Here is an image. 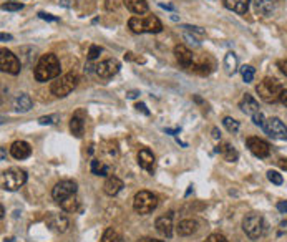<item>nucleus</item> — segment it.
I'll return each instance as SVG.
<instances>
[{"label": "nucleus", "mask_w": 287, "mask_h": 242, "mask_svg": "<svg viewBox=\"0 0 287 242\" xmlns=\"http://www.w3.org/2000/svg\"><path fill=\"white\" fill-rule=\"evenodd\" d=\"M151 240H153V239H148V237H145V239H139L138 242H151Z\"/></svg>", "instance_id": "nucleus-51"}, {"label": "nucleus", "mask_w": 287, "mask_h": 242, "mask_svg": "<svg viewBox=\"0 0 287 242\" xmlns=\"http://www.w3.org/2000/svg\"><path fill=\"white\" fill-rule=\"evenodd\" d=\"M223 125H224V128L229 133H237V131H239V121L234 120V118H231V116H226L224 118Z\"/></svg>", "instance_id": "nucleus-33"}, {"label": "nucleus", "mask_w": 287, "mask_h": 242, "mask_svg": "<svg viewBox=\"0 0 287 242\" xmlns=\"http://www.w3.org/2000/svg\"><path fill=\"white\" fill-rule=\"evenodd\" d=\"M218 151L223 154L224 159L229 161V163H234V161H237V158H239V154H237V151L229 143H224V144H221V146H218Z\"/></svg>", "instance_id": "nucleus-27"}, {"label": "nucleus", "mask_w": 287, "mask_h": 242, "mask_svg": "<svg viewBox=\"0 0 287 242\" xmlns=\"http://www.w3.org/2000/svg\"><path fill=\"white\" fill-rule=\"evenodd\" d=\"M120 68H121L120 62L115 60V58H110V60H105L100 65H96V75L100 78H111L113 75L120 72Z\"/></svg>", "instance_id": "nucleus-13"}, {"label": "nucleus", "mask_w": 287, "mask_h": 242, "mask_svg": "<svg viewBox=\"0 0 287 242\" xmlns=\"http://www.w3.org/2000/svg\"><path fill=\"white\" fill-rule=\"evenodd\" d=\"M60 207L63 209L65 212H75V211H78V207H80V201H78L77 194L70 196V197L65 199L63 202H60Z\"/></svg>", "instance_id": "nucleus-30"}, {"label": "nucleus", "mask_w": 287, "mask_h": 242, "mask_svg": "<svg viewBox=\"0 0 287 242\" xmlns=\"http://www.w3.org/2000/svg\"><path fill=\"white\" fill-rule=\"evenodd\" d=\"M277 211L282 212V214L287 212V201H279L277 202Z\"/></svg>", "instance_id": "nucleus-42"}, {"label": "nucleus", "mask_w": 287, "mask_h": 242, "mask_svg": "<svg viewBox=\"0 0 287 242\" xmlns=\"http://www.w3.org/2000/svg\"><path fill=\"white\" fill-rule=\"evenodd\" d=\"M4 10H9V12H17V10H22L24 9V4H20V2H10V4H5Z\"/></svg>", "instance_id": "nucleus-36"}, {"label": "nucleus", "mask_w": 287, "mask_h": 242, "mask_svg": "<svg viewBox=\"0 0 287 242\" xmlns=\"http://www.w3.org/2000/svg\"><path fill=\"white\" fill-rule=\"evenodd\" d=\"M239 108L246 113V115L249 116H254L256 113H259L261 110H259V103L256 101V98H252L251 95H244L239 103Z\"/></svg>", "instance_id": "nucleus-21"}, {"label": "nucleus", "mask_w": 287, "mask_h": 242, "mask_svg": "<svg viewBox=\"0 0 287 242\" xmlns=\"http://www.w3.org/2000/svg\"><path fill=\"white\" fill-rule=\"evenodd\" d=\"M219 134H221V133H219ZM219 134H218V130H216V128H214V130H213V138L218 139V138H219Z\"/></svg>", "instance_id": "nucleus-50"}, {"label": "nucleus", "mask_w": 287, "mask_h": 242, "mask_svg": "<svg viewBox=\"0 0 287 242\" xmlns=\"http://www.w3.org/2000/svg\"><path fill=\"white\" fill-rule=\"evenodd\" d=\"M0 68L5 73L10 75H19L22 70V62L17 55H14L12 52L7 50V48H2L0 50Z\"/></svg>", "instance_id": "nucleus-8"}, {"label": "nucleus", "mask_w": 287, "mask_h": 242, "mask_svg": "<svg viewBox=\"0 0 287 242\" xmlns=\"http://www.w3.org/2000/svg\"><path fill=\"white\" fill-rule=\"evenodd\" d=\"M262 130L274 139H287V126L279 118H269V120H266Z\"/></svg>", "instance_id": "nucleus-10"}, {"label": "nucleus", "mask_w": 287, "mask_h": 242, "mask_svg": "<svg viewBox=\"0 0 287 242\" xmlns=\"http://www.w3.org/2000/svg\"><path fill=\"white\" fill-rule=\"evenodd\" d=\"M242 229L247 234L249 239L256 240L264 234L266 230V222H264V217L257 212H249L247 216L242 219Z\"/></svg>", "instance_id": "nucleus-3"}, {"label": "nucleus", "mask_w": 287, "mask_h": 242, "mask_svg": "<svg viewBox=\"0 0 287 242\" xmlns=\"http://www.w3.org/2000/svg\"><path fill=\"white\" fill-rule=\"evenodd\" d=\"M198 230V220L194 219H183L180 224H178V234L186 237V235H191Z\"/></svg>", "instance_id": "nucleus-23"}, {"label": "nucleus", "mask_w": 287, "mask_h": 242, "mask_svg": "<svg viewBox=\"0 0 287 242\" xmlns=\"http://www.w3.org/2000/svg\"><path fill=\"white\" fill-rule=\"evenodd\" d=\"M279 166H280L282 169L287 171V158H280V159H279Z\"/></svg>", "instance_id": "nucleus-47"}, {"label": "nucleus", "mask_w": 287, "mask_h": 242, "mask_svg": "<svg viewBox=\"0 0 287 242\" xmlns=\"http://www.w3.org/2000/svg\"><path fill=\"white\" fill-rule=\"evenodd\" d=\"M128 27L134 34H145V32H148V34H160V32L163 30V24L156 17H153V15L146 17L145 20L138 17H131L128 20Z\"/></svg>", "instance_id": "nucleus-4"}, {"label": "nucleus", "mask_w": 287, "mask_h": 242, "mask_svg": "<svg viewBox=\"0 0 287 242\" xmlns=\"http://www.w3.org/2000/svg\"><path fill=\"white\" fill-rule=\"evenodd\" d=\"M136 110H138V111H143L145 115H150V111L146 110V105H145V103H138V105H136Z\"/></svg>", "instance_id": "nucleus-45"}, {"label": "nucleus", "mask_w": 287, "mask_h": 242, "mask_svg": "<svg viewBox=\"0 0 287 242\" xmlns=\"http://www.w3.org/2000/svg\"><path fill=\"white\" fill-rule=\"evenodd\" d=\"M73 194H77V182L70 181V179L57 182L55 187H53V191H52V197L55 199L58 204L63 202L65 199L73 196Z\"/></svg>", "instance_id": "nucleus-9"}, {"label": "nucleus", "mask_w": 287, "mask_h": 242, "mask_svg": "<svg viewBox=\"0 0 287 242\" xmlns=\"http://www.w3.org/2000/svg\"><path fill=\"white\" fill-rule=\"evenodd\" d=\"M158 207V197L156 194L150 191H139L134 194L133 199V209L141 216H146V214L153 212L155 209Z\"/></svg>", "instance_id": "nucleus-6"}, {"label": "nucleus", "mask_w": 287, "mask_h": 242, "mask_svg": "<svg viewBox=\"0 0 287 242\" xmlns=\"http://www.w3.org/2000/svg\"><path fill=\"white\" fill-rule=\"evenodd\" d=\"M252 121H254V125L256 126H264V121H266V118H264V115H262V111H259V113H256V115L252 116Z\"/></svg>", "instance_id": "nucleus-38"}, {"label": "nucleus", "mask_w": 287, "mask_h": 242, "mask_svg": "<svg viewBox=\"0 0 287 242\" xmlns=\"http://www.w3.org/2000/svg\"><path fill=\"white\" fill-rule=\"evenodd\" d=\"M175 57H176L178 63L185 68H191V65L194 63L193 52L189 50V48H186L185 45H176L175 47Z\"/></svg>", "instance_id": "nucleus-14"}, {"label": "nucleus", "mask_w": 287, "mask_h": 242, "mask_svg": "<svg viewBox=\"0 0 287 242\" xmlns=\"http://www.w3.org/2000/svg\"><path fill=\"white\" fill-rule=\"evenodd\" d=\"M123 4L129 12L136 15H143L148 12V4H146L145 0H123Z\"/></svg>", "instance_id": "nucleus-24"}, {"label": "nucleus", "mask_w": 287, "mask_h": 242, "mask_svg": "<svg viewBox=\"0 0 287 242\" xmlns=\"http://www.w3.org/2000/svg\"><path fill=\"white\" fill-rule=\"evenodd\" d=\"M183 29H188V30H191L193 34H198L199 37H204V30L201 29V27H191V25H185Z\"/></svg>", "instance_id": "nucleus-41"}, {"label": "nucleus", "mask_w": 287, "mask_h": 242, "mask_svg": "<svg viewBox=\"0 0 287 242\" xmlns=\"http://www.w3.org/2000/svg\"><path fill=\"white\" fill-rule=\"evenodd\" d=\"M267 179L272 182V184H277V186H280L284 182V177H282V174H279L277 171H267Z\"/></svg>", "instance_id": "nucleus-35"}, {"label": "nucleus", "mask_w": 287, "mask_h": 242, "mask_svg": "<svg viewBox=\"0 0 287 242\" xmlns=\"http://www.w3.org/2000/svg\"><path fill=\"white\" fill-rule=\"evenodd\" d=\"M204 242H229L223 234H211Z\"/></svg>", "instance_id": "nucleus-39"}, {"label": "nucleus", "mask_w": 287, "mask_h": 242, "mask_svg": "<svg viewBox=\"0 0 287 242\" xmlns=\"http://www.w3.org/2000/svg\"><path fill=\"white\" fill-rule=\"evenodd\" d=\"M249 2H251V0H224V5L226 9L232 10V12L244 15L249 9Z\"/></svg>", "instance_id": "nucleus-25"}, {"label": "nucleus", "mask_w": 287, "mask_h": 242, "mask_svg": "<svg viewBox=\"0 0 287 242\" xmlns=\"http://www.w3.org/2000/svg\"><path fill=\"white\" fill-rule=\"evenodd\" d=\"M256 91H257L259 98L262 101H266V103H277L280 100V95H282V91H284V87L277 78L267 77L257 85Z\"/></svg>", "instance_id": "nucleus-2"}, {"label": "nucleus", "mask_w": 287, "mask_h": 242, "mask_svg": "<svg viewBox=\"0 0 287 242\" xmlns=\"http://www.w3.org/2000/svg\"><path fill=\"white\" fill-rule=\"evenodd\" d=\"M91 173L95 176H108L110 174V166L105 164V161H100V159H93L91 161Z\"/></svg>", "instance_id": "nucleus-28"}, {"label": "nucleus", "mask_w": 287, "mask_h": 242, "mask_svg": "<svg viewBox=\"0 0 287 242\" xmlns=\"http://www.w3.org/2000/svg\"><path fill=\"white\" fill-rule=\"evenodd\" d=\"M246 144H247V148H249V151H251L254 156H257V158H267V156L270 154V146H269V143L267 141H264V139L261 138H247L246 139Z\"/></svg>", "instance_id": "nucleus-11"}, {"label": "nucleus", "mask_w": 287, "mask_h": 242, "mask_svg": "<svg viewBox=\"0 0 287 242\" xmlns=\"http://www.w3.org/2000/svg\"><path fill=\"white\" fill-rule=\"evenodd\" d=\"M2 40H12V35H7V34H2Z\"/></svg>", "instance_id": "nucleus-49"}, {"label": "nucleus", "mask_w": 287, "mask_h": 242, "mask_svg": "<svg viewBox=\"0 0 287 242\" xmlns=\"http://www.w3.org/2000/svg\"><path fill=\"white\" fill-rule=\"evenodd\" d=\"M32 105H34V103H32V98L27 93H19L14 98V108H15V111H19V113L30 111Z\"/></svg>", "instance_id": "nucleus-22"}, {"label": "nucleus", "mask_w": 287, "mask_h": 242, "mask_svg": "<svg viewBox=\"0 0 287 242\" xmlns=\"http://www.w3.org/2000/svg\"><path fill=\"white\" fill-rule=\"evenodd\" d=\"M139 93H138V91H128V98H136V96H138Z\"/></svg>", "instance_id": "nucleus-48"}, {"label": "nucleus", "mask_w": 287, "mask_h": 242, "mask_svg": "<svg viewBox=\"0 0 287 242\" xmlns=\"http://www.w3.org/2000/svg\"><path fill=\"white\" fill-rule=\"evenodd\" d=\"M55 120H57L55 115H52V116H42L40 120H39V123H40V125H52V123H55Z\"/></svg>", "instance_id": "nucleus-40"}, {"label": "nucleus", "mask_w": 287, "mask_h": 242, "mask_svg": "<svg viewBox=\"0 0 287 242\" xmlns=\"http://www.w3.org/2000/svg\"><path fill=\"white\" fill-rule=\"evenodd\" d=\"M241 75L246 83H251L254 80V75H256V70H254L251 65H244V67H241Z\"/></svg>", "instance_id": "nucleus-34"}, {"label": "nucleus", "mask_w": 287, "mask_h": 242, "mask_svg": "<svg viewBox=\"0 0 287 242\" xmlns=\"http://www.w3.org/2000/svg\"><path fill=\"white\" fill-rule=\"evenodd\" d=\"M19 58L24 67H32L37 62V58H39V50L34 47H22Z\"/></svg>", "instance_id": "nucleus-18"}, {"label": "nucleus", "mask_w": 287, "mask_h": 242, "mask_svg": "<svg viewBox=\"0 0 287 242\" xmlns=\"http://www.w3.org/2000/svg\"><path fill=\"white\" fill-rule=\"evenodd\" d=\"M103 52V48L98 47V45H91L90 47V52H88V58L90 60H95V58L100 57V53Z\"/></svg>", "instance_id": "nucleus-37"}, {"label": "nucleus", "mask_w": 287, "mask_h": 242, "mask_svg": "<svg viewBox=\"0 0 287 242\" xmlns=\"http://www.w3.org/2000/svg\"><path fill=\"white\" fill-rule=\"evenodd\" d=\"M155 227L161 235H165V237H171L173 235V212L156 219Z\"/></svg>", "instance_id": "nucleus-15"}, {"label": "nucleus", "mask_w": 287, "mask_h": 242, "mask_svg": "<svg viewBox=\"0 0 287 242\" xmlns=\"http://www.w3.org/2000/svg\"><path fill=\"white\" fill-rule=\"evenodd\" d=\"M60 72H62V67H60V60H58L57 55L53 53H47V55H42L39 63L35 67V80L37 82H48V80H53V78H58L60 77Z\"/></svg>", "instance_id": "nucleus-1"}, {"label": "nucleus", "mask_w": 287, "mask_h": 242, "mask_svg": "<svg viewBox=\"0 0 287 242\" xmlns=\"http://www.w3.org/2000/svg\"><path fill=\"white\" fill-rule=\"evenodd\" d=\"M70 131H72L73 136L77 138H82L83 136V131H85V120H83V111H78L75 113L70 120Z\"/></svg>", "instance_id": "nucleus-20"}, {"label": "nucleus", "mask_w": 287, "mask_h": 242, "mask_svg": "<svg viewBox=\"0 0 287 242\" xmlns=\"http://www.w3.org/2000/svg\"><path fill=\"white\" fill-rule=\"evenodd\" d=\"M277 67L280 68V72H282L287 77V60H279L277 62Z\"/></svg>", "instance_id": "nucleus-43"}, {"label": "nucleus", "mask_w": 287, "mask_h": 242, "mask_svg": "<svg viewBox=\"0 0 287 242\" xmlns=\"http://www.w3.org/2000/svg\"><path fill=\"white\" fill-rule=\"evenodd\" d=\"M191 70L193 72H196L199 75H209L211 72H213V63H208L206 60H201V62H194L191 65Z\"/></svg>", "instance_id": "nucleus-31"}, {"label": "nucleus", "mask_w": 287, "mask_h": 242, "mask_svg": "<svg viewBox=\"0 0 287 242\" xmlns=\"http://www.w3.org/2000/svg\"><path fill=\"white\" fill-rule=\"evenodd\" d=\"M27 182V173L20 168H10L2 176V186L7 191H17Z\"/></svg>", "instance_id": "nucleus-7"}, {"label": "nucleus", "mask_w": 287, "mask_h": 242, "mask_svg": "<svg viewBox=\"0 0 287 242\" xmlns=\"http://www.w3.org/2000/svg\"><path fill=\"white\" fill-rule=\"evenodd\" d=\"M151 242H165V240H156V239H153V240H151Z\"/></svg>", "instance_id": "nucleus-52"}, {"label": "nucleus", "mask_w": 287, "mask_h": 242, "mask_svg": "<svg viewBox=\"0 0 287 242\" xmlns=\"http://www.w3.org/2000/svg\"><path fill=\"white\" fill-rule=\"evenodd\" d=\"M254 9L262 17H269L274 12V0H254Z\"/></svg>", "instance_id": "nucleus-26"}, {"label": "nucleus", "mask_w": 287, "mask_h": 242, "mask_svg": "<svg viewBox=\"0 0 287 242\" xmlns=\"http://www.w3.org/2000/svg\"><path fill=\"white\" fill-rule=\"evenodd\" d=\"M237 57H236V53H232L229 52L227 55L224 57V68H226V73L227 75H234L237 72Z\"/></svg>", "instance_id": "nucleus-29"}, {"label": "nucleus", "mask_w": 287, "mask_h": 242, "mask_svg": "<svg viewBox=\"0 0 287 242\" xmlns=\"http://www.w3.org/2000/svg\"><path fill=\"white\" fill-rule=\"evenodd\" d=\"M155 163H156L155 154L151 153L148 148L139 149V153H138V164L141 166V168H143L145 171H148V173H153Z\"/></svg>", "instance_id": "nucleus-16"}, {"label": "nucleus", "mask_w": 287, "mask_h": 242, "mask_svg": "<svg viewBox=\"0 0 287 242\" xmlns=\"http://www.w3.org/2000/svg\"><path fill=\"white\" fill-rule=\"evenodd\" d=\"M279 101H280V103H282V105L285 106V108H287V90L282 91V95H280V100H279Z\"/></svg>", "instance_id": "nucleus-46"}, {"label": "nucleus", "mask_w": 287, "mask_h": 242, "mask_svg": "<svg viewBox=\"0 0 287 242\" xmlns=\"http://www.w3.org/2000/svg\"><path fill=\"white\" fill-rule=\"evenodd\" d=\"M101 242H121V234L115 227H108L101 235Z\"/></svg>", "instance_id": "nucleus-32"}, {"label": "nucleus", "mask_w": 287, "mask_h": 242, "mask_svg": "<svg viewBox=\"0 0 287 242\" xmlns=\"http://www.w3.org/2000/svg\"><path fill=\"white\" fill-rule=\"evenodd\" d=\"M123 189V181L118 176H108L105 184H103V191L108 196H116L118 192Z\"/></svg>", "instance_id": "nucleus-19"}, {"label": "nucleus", "mask_w": 287, "mask_h": 242, "mask_svg": "<svg viewBox=\"0 0 287 242\" xmlns=\"http://www.w3.org/2000/svg\"><path fill=\"white\" fill-rule=\"evenodd\" d=\"M10 154L14 156L15 159H27L32 154V148L27 141H15L10 146Z\"/></svg>", "instance_id": "nucleus-17"}, {"label": "nucleus", "mask_w": 287, "mask_h": 242, "mask_svg": "<svg viewBox=\"0 0 287 242\" xmlns=\"http://www.w3.org/2000/svg\"><path fill=\"white\" fill-rule=\"evenodd\" d=\"M77 85H78V77H77V73L72 72V73L63 75L60 78H57L55 82L52 83L50 91L57 96V98H65V96H68L75 88H77Z\"/></svg>", "instance_id": "nucleus-5"}, {"label": "nucleus", "mask_w": 287, "mask_h": 242, "mask_svg": "<svg viewBox=\"0 0 287 242\" xmlns=\"http://www.w3.org/2000/svg\"><path fill=\"white\" fill-rule=\"evenodd\" d=\"M47 225L53 232L63 234L67 232L70 227V220L67 216H63V214H50V216L47 217Z\"/></svg>", "instance_id": "nucleus-12"}, {"label": "nucleus", "mask_w": 287, "mask_h": 242, "mask_svg": "<svg viewBox=\"0 0 287 242\" xmlns=\"http://www.w3.org/2000/svg\"><path fill=\"white\" fill-rule=\"evenodd\" d=\"M39 17L43 19V20H50V22H55V20H58L57 17H52L50 14H45V12H40V14H39Z\"/></svg>", "instance_id": "nucleus-44"}]
</instances>
